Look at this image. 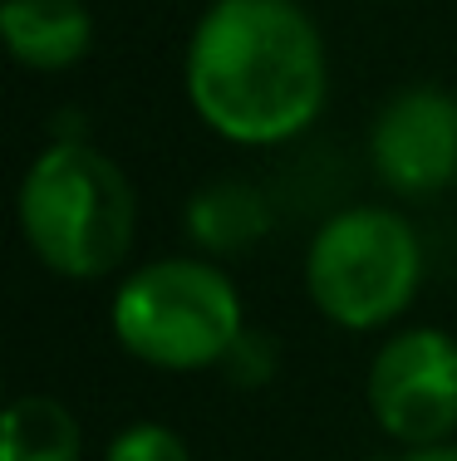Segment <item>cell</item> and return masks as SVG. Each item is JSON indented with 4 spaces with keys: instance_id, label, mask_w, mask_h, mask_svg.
<instances>
[{
    "instance_id": "obj_1",
    "label": "cell",
    "mask_w": 457,
    "mask_h": 461,
    "mask_svg": "<svg viewBox=\"0 0 457 461\" xmlns=\"http://www.w3.org/2000/svg\"><path fill=\"white\" fill-rule=\"evenodd\" d=\"M182 94L222 142H296L330 98L324 35L300 0H212L182 50Z\"/></svg>"
},
{
    "instance_id": "obj_2",
    "label": "cell",
    "mask_w": 457,
    "mask_h": 461,
    "mask_svg": "<svg viewBox=\"0 0 457 461\" xmlns=\"http://www.w3.org/2000/svg\"><path fill=\"white\" fill-rule=\"evenodd\" d=\"M30 256L59 280H104L133 250L138 196L128 172L84 138H54L30 158L15 192Z\"/></svg>"
},
{
    "instance_id": "obj_3",
    "label": "cell",
    "mask_w": 457,
    "mask_h": 461,
    "mask_svg": "<svg viewBox=\"0 0 457 461\" xmlns=\"http://www.w3.org/2000/svg\"><path fill=\"white\" fill-rule=\"evenodd\" d=\"M108 329L128 358L162 373L222 368L246 334L236 280L206 256H162L128 270L108 304Z\"/></svg>"
},
{
    "instance_id": "obj_4",
    "label": "cell",
    "mask_w": 457,
    "mask_h": 461,
    "mask_svg": "<svg viewBox=\"0 0 457 461\" xmlns=\"http://www.w3.org/2000/svg\"><path fill=\"white\" fill-rule=\"evenodd\" d=\"M423 236L394 206H344L305 246V294L334 329L374 334L404 320L423 290Z\"/></svg>"
},
{
    "instance_id": "obj_5",
    "label": "cell",
    "mask_w": 457,
    "mask_h": 461,
    "mask_svg": "<svg viewBox=\"0 0 457 461\" xmlns=\"http://www.w3.org/2000/svg\"><path fill=\"white\" fill-rule=\"evenodd\" d=\"M364 402L374 427L413 447H438L457 437V339L438 324H413L374 348L364 373Z\"/></svg>"
},
{
    "instance_id": "obj_6",
    "label": "cell",
    "mask_w": 457,
    "mask_h": 461,
    "mask_svg": "<svg viewBox=\"0 0 457 461\" xmlns=\"http://www.w3.org/2000/svg\"><path fill=\"white\" fill-rule=\"evenodd\" d=\"M369 167L394 196L423 202L457 182V94L404 84L369 123Z\"/></svg>"
},
{
    "instance_id": "obj_7",
    "label": "cell",
    "mask_w": 457,
    "mask_h": 461,
    "mask_svg": "<svg viewBox=\"0 0 457 461\" xmlns=\"http://www.w3.org/2000/svg\"><path fill=\"white\" fill-rule=\"evenodd\" d=\"M0 40L30 74H64L89 59L94 10L84 0H0Z\"/></svg>"
},
{
    "instance_id": "obj_8",
    "label": "cell",
    "mask_w": 457,
    "mask_h": 461,
    "mask_svg": "<svg viewBox=\"0 0 457 461\" xmlns=\"http://www.w3.org/2000/svg\"><path fill=\"white\" fill-rule=\"evenodd\" d=\"M182 226H187V240L206 260L212 256H246L251 246H260L270 236L276 206H270V196L256 182L222 177V182H206L187 196Z\"/></svg>"
},
{
    "instance_id": "obj_9",
    "label": "cell",
    "mask_w": 457,
    "mask_h": 461,
    "mask_svg": "<svg viewBox=\"0 0 457 461\" xmlns=\"http://www.w3.org/2000/svg\"><path fill=\"white\" fill-rule=\"evenodd\" d=\"M0 461H84L79 417L50 393H20L0 412Z\"/></svg>"
},
{
    "instance_id": "obj_10",
    "label": "cell",
    "mask_w": 457,
    "mask_h": 461,
    "mask_svg": "<svg viewBox=\"0 0 457 461\" xmlns=\"http://www.w3.org/2000/svg\"><path fill=\"white\" fill-rule=\"evenodd\" d=\"M104 461H192V447L168 422H128L108 437Z\"/></svg>"
},
{
    "instance_id": "obj_11",
    "label": "cell",
    "mask_w": 457,
    "mask_h": 461,
    "mask_svg": "<svg viewBox=\"0 0 457 461\" xmlns=\"http://www.w3.org/2000/svg\"><path fill=\"white\" fill-rule=\"evenodd\" d=\"M226 378L236 383V388H260V383L270 378V368H276V344H270L266 334H256V329H246L242 344L226 354Z\"/></svg>"
},
{
    "instance_id": "obj_12",
    "label": "cell",
    "mask_w": 457,
    "mask_h": 461,
    "mask_svg": "<svg viewBox=\"0 0 457 461\" xmlns=\"http://www.w3.org/2000/svg\"><path fill=\"white\" fill-rule=\"evenodd\" d=\"M398 461H457V442H438V447H413Z\"/></svg>"
}]
</instances>
